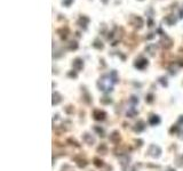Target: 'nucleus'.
<instances>
[{"instance_id":"nucleus-1","label":"nucleus","mask_w":183,"mask_h":171,"mask_svg":"<svg viewBox=\"0 0 183 171\" xmlns=\"http://www.w3.org/2000/svg\"><path fill=\"white\" fill-rule=\"evenodd\" d=\"M113 83L115 82H113V80L111 79L110 75H103L97 81V87L103 93H110L113 89Z\"/></svg>"},{"instance_id":"nucleus-2","label":"nucleus","mask_w":183,"mask_h":171,"mask_svg":"<svg viewBox=\"0 0 183 171\" xmlns=\"http://www.w3.org/2000/svg\"><path fill=\"white\" fill-rule=\"evenodd\" d=\"M148 155H150L151 157H159L162 155V148L158 145H155V144H151L148 148Z\"/></svg>"},{"instance_id":"nucleus-3","label":"nucleus","mask_w":183,"mask_h":171,"mask_svg":"<svg viewBox=\"0 0 183 171\" xmlns=\"http://www.w3.org/2000/svg\"><path fill=\"white\" fill-rule=\"evenodd\" d=\"M160 45H162L165 49H169L173 46V39L166 34V33H162V39H160Z\"/></svg>"},{"instance_id":"nucleus-4","label":"nucleus","mask_w":183,"mask_h":171,"mask_svg":"<svg viewBox=\"0 0 183 171\" xmlns=\"http://www.w3.org/2000/svg\"><path fill=\"white\" fill-rule=\"evenodd\" d=\"M129 24L132 26H134L135 29H141L142 26H143V20L140 16L132 15L131 18H129Z\"/></svg>"},{"instance_id":"nucleus-5","label":"nucleus","mask_w":183,"mask_h":171,"mask_svg":"<svg viewBox=\"0 0 183 171\" xmlns=\"http://www.w3.org/2000/svg\"><path fill=\"white\" fill-rule=\"evenodd\" d=\"M134 66L136 68H139V70H144V68L148 66V59L144 58V57H140V58H137L134 63Z\"/></svg>"},{"instance_id":"nucleus-6","label":"nucleus","mask_w":183,"mask_h":171,"mask_svg":"<svg viewBox=\"0 0 183 171\" xmlns=\"http://www.w3.org/2000/svg\"><path fill=\"white\" fill-rule=\"evenodd\" d=\"M72 68L74 71H77V72H79V71H81L83 68H84V61L81 59V58H76V59H73L72 62Z\"/></svg>"},{"instance_id":"nucleus-7","label":"nucleus","mask_w":183,"mask_h":171,"mask_svg":"<svg viewBox=\"0 0 183 171\" xmlns=\"http://www.w3.org/2000/svg\"><path fill=\"white\" fill-rule=\"evenodd\" d=\"M93 118L96 121H103L106 118V113L104 111H102V109H95L93 112Z\"/></svg>"},{"instance_id":"nucleus-8","label":"nucleus","mask_w":183,"mask_h":171,"mask_svg":"<svg viewBox=\"0 0 183 171\" xmlns=\"http://www.w3.org/2000/svg\"><path fill=\"white\" fill-rule=\"evenodd\" d=\"M109 139L111 143H113V144H116V145H118L119 143H120V140H121V137H120V134H119V131H113L111 135H110L109 137Z\"/></svg>"},{"instance_id":"nucleus-9","label":"nucleus","mask_w":183,"mask_h":171,"mask_svg":"<svg viewBox=\"0 0 183 171\" xmlns=\"http://www.w3.org/2000/svg\"><path fill=\"white\" fill-rule=\"evenodd\" d=\"M119 162H120V166L126 169L129 166V162H131V157L128 156V154H125V155H120L119 156Z\"/></svg>"},{"instance_id":"nucleus-10","label":"nucleus","mask_w":183,"mask_h":171,"mask_svg":"<svg viewBox=\"0 0 183 171\" xmlns=\"http://www.w3.org/2000/svg\"><path fill=\"white\" fill-rule=\"evenodd\" d=\"M83 139L86 144H88V145H94L95 144V137L94 136H92L88 132H85L84 135H83Z\"/></svg>"},{"instance_id":"nucleus-11","label":"nucleus","mask_w":183,"mask_h":171,"mask_svg":"<svg viewBox=\"0 0 183 171\" xmlns=\"http://www.w3.org/2000/svg\"><path fill=\"white\" fill-rule=\"evenodd\" d=\"M144 129H145V122L143 120H139L134 125V131L135 132H141Z\"/></svg>"},{"instance_id":"nucleus-12","label":"nucleus","mask_w":183,"mask_h":171,"mask_svg":"<svg viewBox=\"0 0 183 171\" xmlns=\"http://www.w3.org/2000/svg\"><path fill=\"white\" fill-rule=\"evenodd\" d=\"M88 22H89V18H87L86 16H80V18H79V21H78V24L79 26H81V27H84L85 30H86V27H87V24H88Z\"/></svg>"},{"instance_id":"nucleus-13","label":"nucleus","mask_w":183,"mask_h":171,"mask_svg":"<svg viewBox=\"0 0 183 171\" xmlns=\"http://www.w3.org/2000/svg\"><path fill=\"white\" fill-rule=\"evenodd\" d=\"M149 123L151 125H158L159 123H160V118L158 116V115H151L150 116V119H149Z\"/></svg>"},{"instance_id":"nucleus-14","label":"nucleus","mask_w":183,"mask_h":171,"mask_svg":"<svg viewBox=\"0 0 183 171\" xmlns=\"http://www.w3.org/2000/svg\"><path fill=\"white\" fill-rule=\"evenodd\" d=\"M61 102H62V96L57 91H55V93H53V105H57Z\"/></svg>"},{"instance_id":"nucleus-15","label":"nucleus","mask_w":183,"mask_h":171,"mask_svg":"<svg viewBox=\"0 0 183 171\" xmlns=\"http://www.w3.org/2000/svg\"><path fill=\"white\" fill-rule=\"evenodd\" d=\"M145 50L149 52L150 56H155V55H156V52H157V46H156V45H149V46L145 48Z\"/></svg>"},{"instance_id":"nucleus-16","label":"nucleus","mask_w":183,"mask_h":171,"mask_svg":"<svg viewBox=\"0 0 183 171\" xmlns=\"http://www.w3.org/2000/svg\"><path fill=\"white\" fill-rule=\"evenodd\" d=\"M97 152H99L100 154L105 155V154L108 153V146L105 145V144H101V145L97 147Z\"/></svg>"},{"instance_id":"nucleus-17","label":"nucleus","mask_w":183,"mask_h":171,"mask_svg":"<svg viewBox=\"0 0 183 171\" xmlns=\"http://www.w3.org/2000/svg\"><path fill=\"white\" fill-rule=\"evenodd\" d=\"M94 131L99 136H101V137H104V136H105L104 129H103V128H101L100 125H95V127H94Z\"/></svg>"},{"instance_id":"nucleus-18","label":"nucleus","mask_w":183,"mask_h":171,"mask_svg":"<svg viewBox=\"0 0 183 171\" xmlns=\"http://www.w3.org/2000/svg\"><path fill=\"white\" fill-rule=\"evenodd\" d=\"M165 21H166V23H167L168 25H173V24H175L176 23V18L175 17H173V15H168L166 18H165Z\"/></svg>"},{"instance_id":"nucleus-19","label":"nucleus","mask_w":183,"mask_h":171,"mask_svg":"<svg viewBox=\"0 0 183 171\" xmlns=\"http://www.w3.org/2000/svg\"><path fill=\"white\" fill-rule=\"evenodd\" d=\"M76 161H77V164H78L79 168H85L87 166V161L85 159H76Z\"/></svg>"},{"instance_id":"nucleus-20","label":"nucleus","mask_w":183,"mask_h":171,"mask_svg":"<svg viewBox=\"0 0 183 171\" xmlns=\"http://www.w3.org/2000/svg\"><path fill=\"white\" fill-rule=\"evenodd\" d=\"M68 32H69V30L65 27H62L61 30H58V33H61V38L62 39H67V36H68Z\"/></svg>"},{"instance_id":"nucleus-21","label":"nucleus","mask_w":183,"mask_h":171,"mask_svg":"<svg viewBox=\"0 0 183 171\" xmlns=\"http://www.w3.org/2000/svg\"><path fill=\"white\" fill-rule=\"evenodd\" d=\"M100 102L102 104H104V105H108V104H111L112 103V99L108 97V96H104V97H102V98L100 99Z\"/></svg>"},{"instance_id":"nucleus-22","label":"nucleus","mask_w":183,"mask_h":171,"mask_svg":"<svg viewBox=\"0 0 183 171\" xmlns=\"http://www.w3.org/2000/svg\"><path fill=\"white\" fill-rule=\"evenodd\" d=\"M70 128H71V122H70V121H63L62 129L64 130V131H67V130H69Z\"/></svg>"},{"instance_id":"nucleus-23","label":"nucleus","mask_w":183,"mask_h":171,"mask_svg":"<svg viewBox=\"0 0 183 171\" xmlns=\"http://www.w3.org/2000/svg\"><path fill=\"white\" fill-rule=\"evenodd\" d=\"M94 166H97V168H101V166H103V161L101 160V159H99V157H95L94 159Z\"/></svg>"},{"instance_id":"nucleus-24","label":"nucleus","mask_w":183,"mask_h":171,"mask_svg":"<svg viewBox=\"0 0 183 171\" xmlns=\"http://www.w3.org/2000/svg\"><path fill=\"white\" fill-rule=\"evenodd\" d=\"M136 114H137V111H136L134 107H132V109L127 112V116H128V118H134Z\"/></svg>"},{"instance_id":"nucleus-25","label":"nucleus","mask_w":183,"mask_h":171,"mask_svg":"<svg viewBox=\"0 0 183 171\" xmlns=\"http://www.w3.org/2000/svg\"><path fill=\"white\" fill-rule=\"evenodd\" d=\"M68 48H69V50H76V49L78 48V43H77L76 41H71L70 43H69Z\"/></svg>"},{"instance_id":"nucleus-26","label":"nucleus","mask_w":183,"mask_h":171,"mask_svg":"<svg viewBox=\"0 0 183 171\" xmlns=\"http://www.w3.org/2000/svg\"><path fill=\"white\" fill-rule=\"evenodd\" d=\"M93 47L97 48V49H102V48H103V43L100 41V40H95L94 43H93Z\"/></svg>"},{"instance_id":"nucleus-27","label":"nucleus","mask_w":183,"mask_h":171,"mask_svg":"<svg viewBox=\"0 0 183 171\" xmlns=\"http://www.w3.org/2000/svg\"><path fill=\"white\" fill-rule=\"evenodd\" d=\"M159 82L162 83V87H167V86H168L167 79L165 78V77H160V78H159Z\"/></svg>"},{"instance_id":"nucleus-28","label":"nucleus","mask_w":183,"mask_h":171,"mask_svg":"<svg viewBox=\"0 0 183 171\" xmlns=\"http://www.w3.org/2000/svg\"><path fill=\"white\" fill-rule=\"evenodd\" d=\"M110 77H111V79H112V80H113V82H118V77H117V72H116V71H112V72L110 73L109 74Z\"/></svg>"},{"instance_id":"nucleus-29","label":"nucleus","mask_w":183,"mask_h":171,"mask_svg":"<svg viewBox=\"0 0 183 171\" xmlns=\"http://www.w3.org/2000/svg\"><path fill=\"white\" fill-rule=\"evenodd\" d=\"M178 131H180V130H178V125H173L172 128L169 129V132H171V134H178Z\"/></svg>"},{"instance_id":"nucleus-30","label":"nucleus","mask_w":183,"mask_h":171,"mask_svg":"<svg viewBox=\"0 0 183 171\" xmlns=\"http://www.w3.org/2000/svg\"><path fill=\"white\" fill-rule=\"evenodd\" d=\"M145 100H146V103H152V102H153V95H152V93H148L145 97Z\"/></svg>"},{"instance_id":"nucleus-31","label":"nucleus","mask_w":183,"mask_h":171,"mask_svg":"<svg viewBox=\"0 0 183 171\" xmlns=\"http://www.w3.org/2000/svg\"><path fill=\"white\" fill-rule=\"evenodd\" d=\"M129 100H131V103L133 104V105H136V104H139V98H137L136 96H132Z\"/></svg>"},{"instance_id":"nucleus-32","label":"nucleus","mask_w":183,"mask_h":171,"mask_svg":"<svg viewBox=\"0 0 183 171\" xmlns=\"http://www.w3.org/2000/svg\"><path fill=\"white\" fill-rule=\"evenodd\" d=\"M62 171H73V169L71 168L70 166H68V164H65V166H62Z\"/></svg>"},{"instance_id":"nucleus-33","label":"nucleus","mask_w":183,"mask_h":171,"mask_svg":"<svg viewBox=\"0 0 183 171\" xmlns=\"http://www.w3.org/2000/svg\"><path fill=\"white\" fill-rule=\"evenodd\" d=\"M72 2H73V0H63V5L67 6V7H69Z\"/></svg>"},{"instance_id":"nucleus-34","label":"nucleus","mask_w":183,"mask_h":171,"mask_svg":"<svg viewBox=\"0 0 183 171\" xmlns=\"http://www.w3.org/2000/svg\"><path fill=\"white\" fill-rule=\"evenodd\" d=\"M68 141H69V143H72L71 145H74V146H77V147H79V146H80V145H79V144H78V143H77V141L74 140V139H68Z\"/></svg>"},{"instance_id":"nucleus-35","label":"nucleus","mask_w":183,"mask_h":171,"mask_svg":"<svg viewBox=\"0 0 183 171\" xmlns=\"http://www.w3.org/2000/svg\"><path fill=\"white\" fill-rule=\"evenodd\" d=\"M135 143H136V146H137V147H141L143 141H142L141 139H139V140H135Z\"/></svg>"},{"instance_id":"nucleus-36","label":"nucleus","mask_w":183,"mask_h":171,"mask_svg":"<svg viewBox=\"0 0 183 171\" xmlns=\"http://www.w3.org/2000/svg\"><path fill=\"white\" fill-rule=\"evenodd\" d=\"M68 75L69 77H71V78H77V73L76 72H70Z\"/></svg>"},{"instance_id":"nucleus-37","label":"nucleus","mask_w":183,"mask_h":171,"mask_svg":"<svg viewBox=\"0 0 183 171\" xmlns=\"http://www.w3.org/2000/svg\"><path fill=\"white\" fill-rule=\"evenodd\" d=\"M178 125H183V115H181V116L178 118Z\"/></svg>"},{"instance_id":"nucleus-38","label":"nucleus","mask_w":183,"mask_h":171,"mask_svg":"<svg viewBox=\"0 0 183 171\" xmlns=\"http://www.w3.org/2000/svg\"><path fill=\"white\" fill-rule=\"evenodd\" d=\"M126 171H136V169L134 166H128V168H126Z\"/></svg>"},{"instance_id":"nucleus-39","label":"nucleus","mask_w":183,"mask_h":171,"mask_svg":"<svg viewBox=\"0 0 183 171\" xmlns=\"http://www.w3.org/2000/svg\"><path fill=\"white\" fill-rule=\"evenodd\" d=\"M165 171H175V170H174L173 168H167V169H166Z\"/></svg>"},{"instance_id":"nucleus-40","label":"nucleus","mask_w":183,"mask_h":171,"mask_svg":"<svg viewBox=\"0 0 183 171\" xmlns=\"http://www.w3.org/2000/svg\"><path fill=\"white\" fill-rule=\"evenodd\" d=\"M182 157H183V156H182Z\"/></svg>"}]
</instances>
